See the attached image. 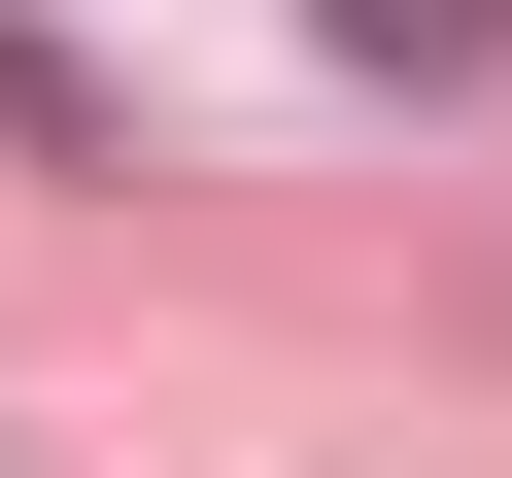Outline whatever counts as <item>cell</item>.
<instances>
[{
    "instance_id": "1",
    "label": "cell",
    "mask_w": 512,
    "mask_h": 478,
    "mask_svg": "<svg viewBox=\"0 0 512 478\" xmlns=\"http://www.w3.org/2000/svg\"><path fill=\"white\" fill-rule=\"evenodd\" d=\"M308 35H342L376 103H478V69H512V0H308Z\"/></svg>"
}]
</instances>
